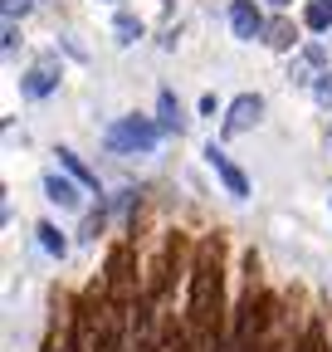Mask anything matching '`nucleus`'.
Instances as JSON below:
<instances>
[{"mask_svg": "<svg viewBox=\"0 0 332 352\" xmlns=\"http://www.w3.org/2000/svg\"><path fill=\"white\" fill-rule=\"evenodd\" d=\"M103 289H108V298H112L117 308H132V303H137V279H132V250H128V245H117V250L108 254V279H103Z\"/></svg>", "mask_w": 332, "mask_h": 352, "instance_id": "nucleus-2", "label": "nucleus"}, {"mask_svg": "<svg viewBox=\"0 0 332 352\" xmlns=\"http://www.w3.org/2000/svg\"><path fill=\"white\" fill-rule=\"evenodd\" d=\"M264 44H269V50H278V54H294V50H298V30H294V20H269Z\"/></svg>", "mask_w": 332, "mask_h": 352, "instance_id": "nucleus-10", "label": "nucleus"}, {"mask_svg": "<svg viewBox=\"0 0 332 352\" xmlns=\"http://www.w3.org/2000/svg\"><path fill=\"white\" fill-rule=\"evenodd\" d=\"M264 118V98L259 94H239L230 108H225V138H235V132H249Z\"/></svg>", "mask_w": 332, "mask_h": 352, "instance_id": "nucleus-6", "label": "nucleus"}, {"mask_svg": "<svg viewBox=\"0 0 332 352\" xmlns=\"http://www.w3.org/2000/svg\"><path fill=\"white\" fill-rule=\"evenodd\" d=\"M29 6H34V0H5V20H20V15H29Z\"/></svg>", "mask_w": 332, "mask_h": 352, "instance_id": "nucleus-18", "label": "nucleus"}, {"mask_svg": "<svg viewBox=\"0 0 332 352\" xmlns=\"http://www.w3.org/2000/svg\"><path fill=\"white\" fill-rule=\"evenodd\" d=\"M269 6H274V10H288V6H294V0H269Z\"/></svg>", "mask_w": 332, "mask_h": 352, "instance_id": "nucleus-21", "label": "nucleus"}, {"mask_svg": "<svg viewBox=\"0 0 332 352\" xmlns=\"http://www.w3.org/2000/svg\"><path fill=\"white\" fill-rule=\"evenodd\" d=\"M288 352H327V347H322V328L313 323V328H308V333H303L294 347H288Z\"/></svg>", "mask_w": 332, "mask_h": 352, "instance_id": "nucleus-16", "label": "nucleus"}, {"mask_svg": "<svg viewBox=\"0 0 332 352\" xmlns=\"http://www.w3.org/2000/svg\"><path fill=\"white\" fill-rule=\"evenodd\" d=\"M34 235H39V250H45V254H54V259H64V254H69V240L59 235V226H54V220H39V226H34Z\"/></svg>", "mask_w": 332, "mask_h": 352, "instance_id": "nucleus-13", "label": "nucleus"}, {"mask_svg": "<svg viewBox=\"0 0 332 352\" xmlns=\"http://www.w3.org/2000/svg\"><path fill=\"white\" fill-rule=\"evenodd\" d=\"M108 6H117V0H108Z\"/></svg>", "mask_w": 332, "mask_h": 352, "instance_id": "nucleus-22", "label": "nucleus"}, {"mask_svg": "<svg viewBox=\"0 0 332 352\" xmlns=\"http://www.w3.org/2000/svg\"><path fill=\"white\" fill-rule=\"evenodd\" d=\"M200 157L211 162V171L220 176V182H225V191H230L235 201H249V176H244V171L230 162V152H225L220 142H205V152H200Z\"/></svg>", "mask_w": 332, "mask_h": 352, "instance_id": "nucleus-4", "label": "nucleus"}, {"mask_svg": "<svg viewBox=\"0 0 332 352\" xmlns=\"http://www.w3.org/2000/svg\"><path fill=\"white\" fill-rule=\"evenodd\" d=\"M15 50H20V25L5 20V54H15Z\"/></svg>", "mask_w": 332, "mask_h": 352, "instance_id": "nucleus-19", "label": "nucleus"}, {"mask_svg": "<svg viewBox=\"0 0 332 352\" xmlns=\"http://www.w3.org/2000/svg\"><path fill=\"white\" fill-rule=\"evenodd\" d=\"M313 98H318L322 108H332V69H322V74L313 78Z\"/></svg>", "mask_w": 332, "mask_h": 352, "instance_id": "nucleus-17", "label": "nucleus"}, {"mask_svg": "<svg viewBox=\"0 0 332 352\" xmlns=\"http://www.w3.org/2000/svg\"><path fill=\"white\" fill-rule=\"evenodd\" d=\"M156 122H161V132H186V113H181V98L171 88L156 94Z\"/></svg>", "mask_w": 332, "mask_h": 352, "instance_id": "nucleus-9", "label": "nucleus"}, {"mask_svg": "<svg viewBox=\"0 0 332 352\" xmlns=\"http://www.w3.org/2000/svg\"><path fill=\"white\" fill-rule=\"evenodd\" d=\"M200 113H205V118H215V113H220V98H215V94H205V98H200Z\"/></svg>", "mask_w": 332, "mask_h": 352, "instance_id": "nucleus-20", "label": "nucleus"}, {"mask_svg": "<svg viewBox=\"0 0 332 352\" xmlns=\"http://www.w3.org/2000/svg\"><path fill=\"white\" fill-rule=\"evenodd\" d=\"M103 226H108V210L98 206V210H88V215H83V240H98L103 235Z\"/></svg>", "mask_w": 332, "mask_h": 352, "instance_id": "nucleus-15", "label": "nucleus"}, {"mask_svg": "<svg viewBox=\"0 0 332 352\" xmlns=\"http://www.w3.org/2000/svg\"><path fill=\"white\" fill-rule=\"evenodd\" d=\"M142 34H147L142 15H132V10H117V15H112V39L122 44V50H128V44H137Z\"/></svg>", "mask_w": 332, "mask_h": 352, "instance_id": "nucleus-11", "label": "nucleus"}, {"mask_svg": "<svg viewBox=\"0 0 332 352\" xmlns=\"http://www.w3.org/2000/svg\"><path fill=\"white\" fill-rule=\"evenodd\" d=\"M230 30H235V39H244V44L264 39L269 20H264V10H259V0H230Z\"/></svg>", "mask_w": 332, "mask_h": 352, "instance_id": "nucleus-5", "label": "nucleus"}, {"mask_svg": "<svg viewBox=\"0 0 332 352\" xmlns=\"http://www.w3.org/2000/svg\"><path fill=\"white\" fill-rule=\"evenodd\" d=\"M322 64H327V54H322V44H308V50L294 59V64H288V78H294V83H313L318 74H322Z\"/></svg>", "mask_w": 332, "mask_h": 352, "instance_id": "nucleus-8", "label": "nucleus"}, {"mask_svg": "<svg viewBox=\"0 0 332 352\" xmlns=\"http://www.w3.org/2000/svg\"><path fill=\"white\" fill-rule=\"evenodd\" d=\"M327 206H332V196H327Z\"/></svg>", "mask_w": 332, "mask_h": 352, "instance_id": "nucleus-23", "label": "nucleus"}, {"mask_svg": "<svg viewBox=\"0 0 332 352\" xmlns=\"http://www.w3.org/2000/svg\"><path fill=\"white\" fill-rule=\"evenodd\" d=\"M303 25L313 34H327L332 30V0H308V6H303Z\"/></svg>", "mask_w": 332, "mask_h": 352, "instance_id": "nucleus-14", "label": "nucleus"}, {"mask_svg": "<svg viewBox=\"0 0 332 352\" xmlns=\"http://www.w3.org/2000/svg\"><path fill=\"white\" fill-rule=\"evenodd\" d=\"M45 201H54L59 210H78V206H83V186L73 182V176L45 171Z\"/></svg>", "mask_w": 332, "mask_h": 352, "instance_id": "nucleus-7", "label": "nucleus"}, {"mask_svg": "<svg viewBox=\"0 0 332 352\" xmlns=\"http://www.w3.org/2000/svg\"><path fill=\"white\" fill-rule=\"evenodd\" d=\"M103 142H108V152H117V157H152L156 142H161V122H152V118H142V113H128V118H117V122L103 132Z\"/></svg>", "mask_w": 332, "mask_h": 352, "instance_id": "nucleus-1", "label": "nucleus"}, {"mask_svg": "<svg viewBox=\"0 0 332 352\" xmlns=\"http://www.w3.org/2000/svg\"><path fill=\"white\" fill-rule=\"evenodd\" d=\"M59 78H64V69H59V59L54 54H45V59H34V69L20 78V98H29V103H39V98H49L54 88H59Z\"/></svg>", "mask_w": 332, "mask_h": 352, "instance_id": "nucleus-3", "label": "nucleus"}, {"mask_svg": "<svg viewBox=\"0 0 332 352\" xmlns=\"http://www.w3.org/2000/svg\"><path fill=\"white\" fill-rule=\"evenodd\" d=\"M54 157H59V166H64V171L73 176V182H78L83 191H98V176H93L88 166H83V162H78V152H73V147H59Z\"/></svg>", "mask_w": 332, "mask_h": 352, "instance_id": "nucleus-12", "label": "nucleus"}]
</instances>
